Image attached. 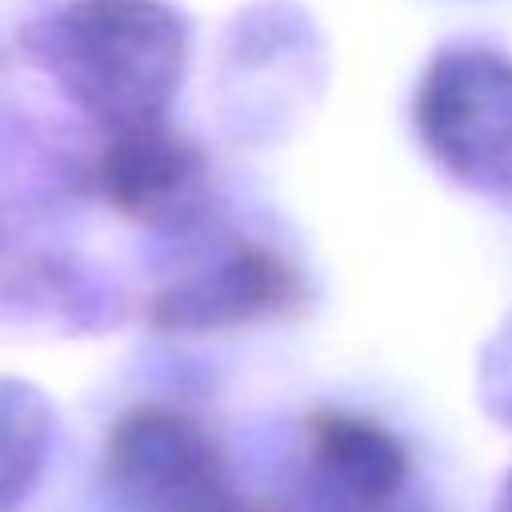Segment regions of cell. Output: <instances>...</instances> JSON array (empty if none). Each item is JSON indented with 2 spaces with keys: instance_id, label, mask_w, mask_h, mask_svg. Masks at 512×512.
<instances>
[]
</instances>
